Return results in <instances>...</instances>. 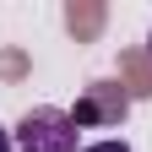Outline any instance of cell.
Masks as SVG:
<instances>
[{
  "mask_svg": "<svg viewBox=\"0 0 152 152\" xmlns=\"http://www.w3.org/2000/svg\"><path fill=\"white\" fill-rule=\"evenodd\" d=\"M0 152H16V147H11V130H6V125H0Z\"/></svg>",
  "mask_w": 152,
  "mask_h": 152,
  "instance_id": "4",
  "label": "cell"
},
{
  "mask_svg": "<svg viewBox=\"0 0 152 152\" xmlns=\"http://www.w3.org/2000/svg\"><path fill=\"white\" fill-rule=\"evenodd\" d=\"M82 152H130L120 136H103V141H92V147H82Z\"/></svg>",
  "mask_w": 152,
  "mask_h": 152,
  "instance_id": "3",
  "label": "cell"
},
{
  "mask_svg": "<svg viewBox=\"0 0 152 152\" xmlns=\"http://www.w3.org/2000/svg\"><path fill=\"white\" fill-rule=\"evenodd\" d=\"M11 147H16V152H76V147H82V130H76L71 109L38 103V109H27L22 120H16Z\"/></svg>",
  "mask_w": 152,
  "mask_h": 152,
  "instance_id": "1",
  "label": "cell"
},
{
  "mask_svg": "<svg viewBox=\"0 0 152 152\" xmlns=\"http://www.w3.org/2000/svg\"><path fill=\"white\" fill-rule=\"evenodd\" d=\"M125 114H130V103H125L120 87H114V82H92L82 98H76L71 120H76V130H114Z\"/></svg>",
  "mask_w": 152,
  "mask_h": 152,
  "instance_id": "2",
  "label": "cell"
},
{
  "mask_svg": "<svg viewBox=\"0 0 152 152\" xmlns=\"http://www.w3.org/2000/svg\"><path fill=\"white\" fill-rule=\"evenodd\" d=\"M147 54H152V33H147Z\"/></svg>",
  "mask_w": 152,
  "mask_h": 152,
  "instance_id": "5",
  "label": "cell"
}]
</instances>
